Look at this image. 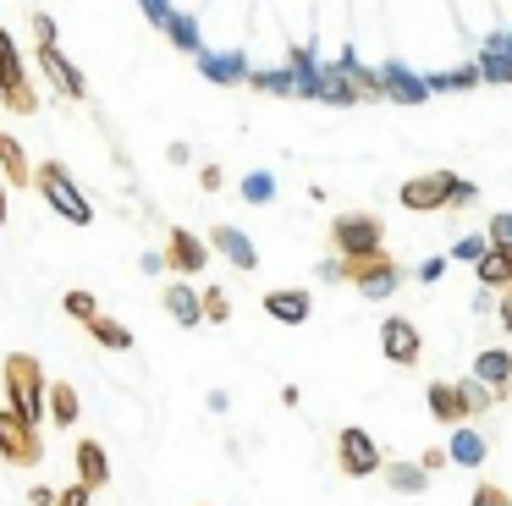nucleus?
Listing matches in <instances>:
<instances>
[{
	"label": "nucleus",
	"instance_id": "1",
	"mask_svg": "<svg viewBox=\"0 0 512 506\" xmlns=\"http://www.w3.org/2000/svg\"><path fill=\"white\" fill-rule=\"evenodd\" d=\"M0 380H6V407H12L17 418H28V424H39V418H45L50 380H45V363H39L34 352H6Z\"/></svg>",
	"mask_w": 512,
	"mask_h": 506
},
{
	"label": "nucleus",
	"instance_id": "2",
	"mask_svg": "<svg viewBox=\"0 0 512 506\" xmlns=\"http://www.w3.org/2000/svg\"><path fill=\"white\" fill-rule=\"evenodd\" d=\"M397 198H402V209L424 215V209H463V204H474L479 187L463 182L457 171H430V176H408Z\"/></svg>",
	"mask_w": 512,
	"mask_h": 506
},
{
	"label": "nucleus",
	"instance_id": "3",
	"mask_svg": "<svg viewBox=\"0 0 512 506\" xmlns=\"http://www.w3.org/2000/svg\"><path fill=\"white\" fill-rule=\"evenodd\" d=\"M325 242H331L336 259H369V253L386 248V226H380L375 209H342L325 231Z\"/></svg>",
	"mask_w": 512,
	"mask_h": 506
},
{
	"label": "nucleus",
	"instance_id": "4",
	"mask_svg": "<svg viewBox=\"0 0 512 506\" xmlns=\"http://www.w3.org/2000/svg\"><path fill=\"white\" fill-rule=\"evenodd\" d=\"M0 105L12 110V116H34L39 110V88L23 66V50L6 28H0Z\"/></svg>",
	"mask_w": 512,
	"mask_h": 506
},
{
	"label": "nucleus",
	"instance_id": "5",
	"mask_svg": "<svg viewBox=\"0 0 512 506\" xmlns=\"http://www.w3.org/2000/svg\"><path fill=\"white\" fill-rule=\"evenodd\" d=\"M336 281L358 286L364 297H391L402 286V264L391 259V248L369 253V259H336Z\"/></svg>",
	"mask_w": 512,
	"mask_h": 506
},
{
	"label": "nucleus",
	"instance_id": "6",
	"mask_svg": "<svg viewBox=\"0 0 512 506\" xmlns=\"http://www.w3.org/2000/svg\"><path fill=\"white\" fill-rule=\"evenodd\" d=\"M34 187H39V193H45V204L56 209L61 220H72V226H89V220H94V204H89V198H83V187L72 182V176L61 171L56 160H45V165H39V171H34Z\"/></svg>",
	"mask_w": 512,
	"mask_h": 506
},
{
	"label": "nucleus",
	"instance_id": "7",
	"mask_svg": "<svg viewBox=\"0 0 512 506\" xmlns=\"http://www.w3.org/2000/svg\"><path fill=\"white\" fill-rule=\"evenodd\" d=\"M336 468H342L347 479H369V473H380V468H386L380 440L369 435L364 424H342V429H336Z\"/></svg>",
	"mask_w": 512,
	"mask_h": 506
},
{
	"label": "nucleus",
	"instance_id": "8",
	"mask_svg": "<svg viewBox=\"0 0 512 506\" xmlns=\"http://www.w3.org/2000/svg\"><path fill=\"white\" fill-rule=\"evenodd\" d=\"M0 457L12 462V468H39L45 446H39V424L17 418L12 407H0Z\"/></svg>",
	"mask_w": 512,
	"mask_h": 506
},
{
	"label": "nucleus",
	"instance_id": "9",
	"mask_svg": "<svg viewBox=\"0 0 512 506\" xmlns=\"http://www.w3.org/2000/svg\"><path fill=\"white\" fill-rule=\"evenodd\" d=\"M380 352H386V363H397V369H413V363L424 358V336L413 319L391 314L386 325H380Z\"/></svg>",
	"mask_w": 512,
	"mask_h": 506
},
{
	"label": "nucleus",
	"instance_id": "10",
	"mask_svg": "<svg viewBox=\"0 0 512 506\" xmlns=\"http://www.w3.org/2000/svg\"><path fill=\"white\" fill-rule=\"evenodd\" d=\"M160 253H166V270H177V275H204V264H210V242H204V237H193V231L188 226H171L166 231V248H160Z\"/></svg>",
	"mask_w": 512,
	"mask_h": 506
},
{
	"label": "nucleus",
	"instance_id": "11",
	"mask_svg": "<svg viewBox=\"0 0 512 506\" xmlns=\"http://www.w3.org/2000/svg\"><path fill=\"white\" fill-rule=\"evenodd\" d=\"M34 61H39V72L50 77V88H56L61 99H83V94H89L83 72H78V66H72L61 50H56V44H39V50H34Z\"/></svg>",
	"mask_w": 512,
	"mask_h": 506
},
{
	"label": "nucleus",
	"instance_id": "12",
	"mask_svg": "<svg viewBox=\"0 0 512 506\" xmlns=\"http://www.w3.org/2000/svg\"><path fill=\"white\" fill-rule=\"evenodd\" d=\"M468 374H474V380H485L496 402H507V396H512V352H507V347H485Z\"/></svg>",
	"mask_w": 512,
	"mask_h": 506
},
{
	"label": "nucleus",
	"instance_id": "13",
	"mask_svg": "<svg viewBox=\"0 0 512 506\" xmlns=\"http://www.w3.org/2000/svg\"><path fill=\"white\" fill-rule=\"evenodd\" d=\"M160 303H166V314L177 319L182 330H199L204 325V297H199V286H193V281H171L166 292H160Z\"/></svg>",
	"mask_w": 512,
	"mask_h": 506
},
{
	"label": "nucleus",
	"instance_id": "14",
	"mask_svg": "<svg viewBox=\"0 0 512 506\" xmlns=\"http://www.w3.org/2000/svg\"><path fill=\"white\" fill-rule=\"evenodd\" d=\"M265 314L276 319V325H303V319L314 314V297L303 292V286H276V292H265Z\"/></svg>",
	"mask_w": 512,
	"mask_h": 506
},
{
	"label": "nucleus",
	"instance_id": "15",
	"mask_svg": "<svg viewBox=\"0 0 512 506\" xmlns=\"http://www.w3.org/2000/svg\"><path fill=\"white\" fill-rule=\"evenodd\" d=\"M72 462H78V484H89V490H105V484H111V457H105L100 440H78Z\"/></svg>",
	"mask_w": 512,
	"mask_h": 506
},
{
	"label": "nucleus",
	"instance_id": "16",
	"mask_svg": "<svg viewBox=\"0 0 512 506\" xmlns=\"http://www.w3.org/2000/svg\"><path fill=\"white\" fill-rule=\"evenodd\" d=\"M34 171H39V165L23 154V143H17L12 132H0V182L28 187V182H34Z\"/></svg>",
	"mask_w": 512,
	"mask_h": 506
},
{
	"label": "nucleus",
	"instance_id": "17",
	"mask_svg": "<svg viewBox=\"0 0 512 506\" xmlns=\"http://www.w3.org/2000/svg\"><path fill=\"white\" fill-rule=\"evenodd\" d=\"M485 435H479L474 424H457L452 429V440H446V457H452V468H479L485 462Z\"/></svg>",
	"mask_w": 512,
	"mask_h": 506
},
{
	"label": "nucleus",
	"instance_id": "18",
	"mask_svg": "<svg viewBox=\"0 0 512 506\" xmlns=\"http://www.w3.org/2000/svg\"><path fill=\"white\" fill-rule=\"evenodd\" d=\"M210 248H221L226 259L237 264V270H259V248H254V242H248L237 226H215V231H210Z\"/></svg>",
	"mask_w": 512,
	"mask_h": 506
},
{
	"label": "nucleus",
	"instance_id": "19",
	"mask_svg": "<svg viewBox=\"0 0 512 506\" xmlns=\"http://www.w3.org/2000/svg\"><path fill=\"white\" fill-rule=\"evenodd\" d=\"M474 275H479L485 292H507L512 286V248H485V259L474 264Z\"/></svg>",
	"mask_w": 512,
	"mask_h": 506
},
{
	"label": "nucleus",
	"instance_id": "20",
	"mask_svg": "<svg viewBox=\"0 0 512 506\" xmlns=\"http://www.w3.org/2000/svg\"><path fill=\"white\" fill-rule=\"evenodd\" d=\"M45 413H50V424H61V429H72V424H78L83 402H78V391H72V380H50Z\"/></svg>",
	"mask_w": 512,
	"mask_h": 506
},
{
	"label": "nucleus",
	"instance_id": "21",
	"mask_svg": "<svg viewBox=\"0 0 512 506\" xmlns=\"http://www.w3.org/2000/svg\"><path fill=\"white\" fill-rule=\"evenodd\" d=\"M424 402H430V413L441 418V424H468L463 418V402H457V380H430V391H424Z\"/></svg>",
	"mask_w": 512,
	"mask_h": 506
},
{
	"label": "nucleus",
	"instance_id": "22",
	"mask_svg": "<svg viewBox=\"0 0 512 506\" xmlns=\"http://www.w3.org/2000/svg\"><path fill=\"white\" fill-rule=\"evenodd\" d=\"M479 72H485V83H512V39H507V33H496V39L485 44Z\"/></svg>",
	"mask_w": 512,
	"mask_h": 506
},
{
	"label": "nucleus",
	"instance_id": "23",
	"mask_svg": "<svg viewBox=\"0 0 512 506\" xmlns=\"http://www.w3.org/2000/svg\"><path fill=\"white\" fill-rule=\"evenodd\" d=\"M380 479H386L397 495H424V484H430V473H424L419 462H386V468H380Z\"/></svg>",
	"mask_w": 512,
	"mask_h": 506
},
{
	"label": "nucleus",
	"instance_id": "24",
	"mask_svg": "<svg viewBox=\"0 0 512 506\" xmlns=\"http://www.w3.org/2000/svg\"><path fill=\"white\" fill-rule=\"evenodd\" d=\"M457 402H463V418L474 424L479 413H490V407H496V396H490L485 380H474V374H468V380H457Z\"/></svg>",
	"mask_w": 512,
	"mask_h": 506
},
{
	"label": "nucleus",
	"instance_id": "25",
	"mask_svg": "<svg viewBox=\"0 0 512 506\" xmlns=\"http://www.w3.org/2000/svg\"><path fill=\"white\" fill-rule=\"evenodd\" d=\"M380 88H386V99H424V94H430V83L408 77L402 66H386V72H380Z\"/></svg>",
	"mask_w": 512,
	"mask_h": 506
},
{
	"label": "nucleus",
	"instance_id": "26",
	"mask_svg": "<svg viewBox=\"0 0 512 506\" xmlns=\"http://www.w3.org/2000/svg\"><path fill=\"white\" fill-rule=\"evenodd\" d=\"M199 61H204V77H210V83H243L248 77L243 55H199Z\"/></svg>",
	"mask_w": 512,
	"mask_h": 506
},
{
	"label": "nucleus",
	"instance_id": "27",
	"mask_svg": "<svg viewBox=\"0 0 512 506\" xmlns=\"http://www.w3.org/2000/svg\"><path fill=\"white\" fill-rule=\"evenodd\" d=\"M89 336L100 341L105 352H127V347H133V330H127L122 319H105V314H100V319H94V325H89Z\"/></svg>",
	"mask_w": 512,
	"mask_h": 506
},
{
	"label": "nucleus",
	"instance_id": "28",
	"mask_svg": "<svg viewBox=\"0 0 512 506\" xmlns=\"http://www.w3.org/2000/svg\"><path fill=\"white\" fill-rule=\"evenodd\" d=\"M61 308H67V319H78V325H94V319H100V297L94 292H67Z\"/></svg>",
	"mask_w": 512,
	"mask_h": 506
},
{
	"label": "nucleus",
	"instance_id": "29",
	"mask_svg": "<svg viewBox=\"0 0 512 506\" xmlns=\"http://www.w3.org/2000/svg\"><path fill=\"white\" fill-rule=\"evenodd\" d=\"M160 28L171 33V44H177V50H199V28H193V17H182V11H171V17L160 22Z\"/></svg>",
	"mask_w": 512,
	"mask_h": 506
},
{
	"label": "nucleus",
	"instance_id": "30",
	"mask_svg": "<svg viewBox=\"0 0 512 506\" xmlns=\"http://www.w3.org/2000/svg\"><path fill=\"white\" fill-rule=\"evenodd\" d=\"M243 198H248V204H270V198H276V176H270V171H248L243 176Z\"/></svg>",
	"mask_w": 512,
	"mask_h": 506
},
{
	"label": "nucleus",
	"instance_id": "31",
	"mask_svg": "<svg viewBox=\"0 0 512 506\" xmlns=\"http://www.w3.org/2000/svg\"><path fill=\"white\" fill-rule=\"evenodd\" d=\"M204 319H210V325H226V319H232V297L221 292V286H204Z\"/></svg>",
	"mask_w": 512,
	"mask_h": 506
},
{
	"label": "nucleus",
	"instance_id": "32",
	"mask_svg": "<svg viewBox=\"0 0 512 506\" xmlns=\"http://www.w3.org/2000/svg\"><path fill=\"white\" fill-rule=\"evenodd\" d=\"M485 248H490V237H457L452 242V259L457 264H479V259H485Z\"/></svg>",
	"mask_w": 512,
	"mask_h": 506
},
{
	"label": "nucleus",
	"instance_id": "33",
	"mask_svg": "<svg viewBox=\"0 0 512 506\" xmlns=\"http://www.w3.org/2000/svg\"><path fill=\"white\" fill-rule=\"evenodd\" d=\"M485 237H490V248H512V209H501V215H490Z\"/></svg>",
	"mask_w": 512,
	"mask_h": 506
},
{
	"label": "nucleus",
	"instance_id": "34",
	"mask_svg": "<svg viewBox=\"0 0 512 506\" xmlns=\"http://www.w3.org/2000/svg\"><path fill=\"white\" fill-rule=\"evenodd\" d=\"M468 506H512V495L501 490V484H474V495H468Z\"/></svg>",
	"mask_w": 512,
	"mask_h": 506
},
{
	"label": "nucleus",
	"instance_id": "35",
	"mask_svg": "<svg viewBox=\"0 0 512 506\" xmlns=\"http://www.w3.org/2000/svg\"><path fill=\"white\" fill-rule=\"evenodd\" d=\"M56 33H61L56 17H50V11H34V39L39 44H56Z\"/></svg>",
	"mask_w": 512,
	"mask_h": 506
},
{
	"label": "nucleus",
	"instance_id": "36",
	"mask_svg": "<svg viewBox=\"0 0 512 506\" xmlns=\"http://www.w3.org/2000/svg\"><path fill=\"white\" fill-rule=\"evenodd\" d=\"M89 495H94L89 484H67V490L56 495V506H89Z\"/></svg>",
	"mask_w": 512,
	"mask_h": 506
},
{
	"label": "nucleus",
	"instance_id": "37",
	"mask_svg": "<svg viewBox=\"0 0 512 506\" xmlns=\"http://www.w3.org/2000/svg\"><path fill=\"white\" fill-rule=\"evenodd\" d=\"M446 462H452V457H446V446H430V451L419 457V468H424V473H435V468H446Z\"/></svg>",
	"mask_w": 512,
	"mask_h": 506
},
{
	"label": "nucleus",
	"instance_id": "38",
	"mask_svg": "<svg viewBox=\"0 0 512 506\" xmlns=\"http://www.w3.org/2000/svg\"><path fill=\"white\" fill-rule=\"evenodd\" d=\"M496 319H501V330H507V336H512V286H507V292L496 297Z\"/></svg>",
	"mask_w": 512,
	"mask_h": 506
},
{
	"label": "nucleus",
	"instance_id": "39",
	"mask_svg": "<svg viewBox=\"0 0 512 506\" xmlns=\"http://www.w3.org/2000/svg\"><path fill=\"white\" fill-rule=\"evenodd\" d=\"M199 182H204V193H215V187L226 182V171H221V165H204V171H199Z\"/></svg>",
	"mask_w": 512,
	"mask_h": 506
},
{
	"label": "nucleus",
	"instance_id": "40",
	"mask_svg": "<svg viewBox=\"0 0 512 506\" xmlns=\"http://www.w3.org/2000/svg\"><path fill=\"white\" fill-rule=\"evenodd\" d=\"M138 6H144V17H149V22H166V17H171L166 0H138Z\"/></svg>",
	"mask_w": 512,
	"mask_h": 506
},
{
	"label": "nucleus",
	"instance_id": "41",
	"mask_svg": "<svg viewBox=\"0 0 512 506\" xmlns=\"http://www.w3.org/2000/svg\"><path fill=\"white\" fill-rule=\"evenodd\" d=\"M166 160H171V165H188V160H193V149H188V143H171Z\"/></svg>",
	"mask_w": 512,
	"mask_h": 506
},
{
	"label": "nucleus",
	"instance_id": "42",
	"mask_svg": "<svg viewBox=\"0 0 512 506\" xmlns=\"http://www.w3.org/2000/svg\"><path fill=\"white\" fill-rule=\"evenodd\" d=\"M441 270H446V259H424V264H419V281H435Z\"/></svg>",
	"mask_w": 512,
	"mask_h": 506
},
{
	"label": "nucleus",
	"instance_id": "43",
	"mask_svg": "<svg viewBox=\"0 0 512 506\" xmlns=\"http://www.w3.org/2000/svg\"><path fill=\"white\" fill-rule=\"evenodd\" d=\"M61 490H50V484H34V506H56Z\"/></svg>",
	"mask_w": 512,
	"mask_h": 506
},
{
	"label": "nucleus",
	"instance_id": "44",
	"mask_svg": "<svg viewBox=\"0 0 512 506\" xmlns=\"http://www.w3.org/2000/svg\"><path fill=\"white\" fill-rule=\"evenodd\" d=\"M0 226H6V182H0Z\"/></svg>",
	"mask_w": 512,
	"mask_h": 506
}]
</instances>
